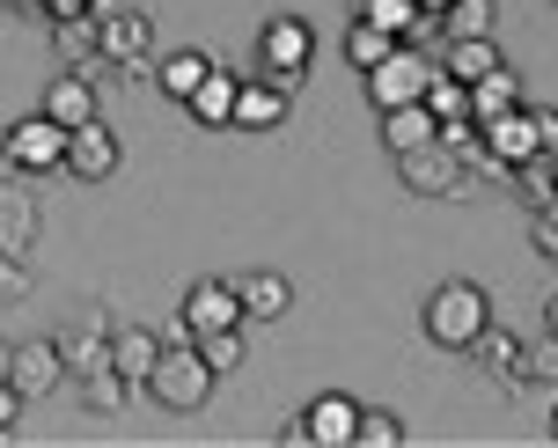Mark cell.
<instances>
[{
  "label": "cell",
  "mask_w": 558,
  "mask_h": 448,
  "mask_svg": "<svg viewBox=\"0 0 558 448\" xmlns=\"http://www.w3.org/2000/svg\"><path fill=\"white\" fill-rule=\"evenodd\" d=\"M214 383H221V375H214L206 353L184 338V346H162V353H155V367H147V383H140V390L155 397L162 412H198V404L214 397Z\"/></svg>",
  "instance_id": "6da1fadb"
},
{
  "label": "cell",
  "mask_w": 558,
  "mask_h": 448,
  "mask_svg": "<svg viewBox=\"0 0 558 448\" xmlns=\"http://www.w3.org/2000/svg\"><path fill=\"white\" fill-rule=\"evenodd\" d=\"M485 324H493V302H485V287H477V280L434 287V302H426V338H434L441 353H471Z\"/></svg>",
  "instance_id": "7a4b0ae2"
},
{
  "label": "cell",
  "mask_w": 558,
  "mask_h": 448,
  "mask_svg": "<svg viewBox=\"0 0 558 448\" xmlns=\"http://www.w3.org/2000/svg\"><path fill=\"white\" fill-rule=\"evenodd\" d=\"M0 169L8 177H52V169H66V125H52V118H15L8 133H0Z\"/></svg>",
  "instance_id": "3957f363"
},
{
  "label": "cell",
  "mask_w": 558,
  "mask_h": 448,
  "mask_svg": "<svg viewBox=\"0 0 558 448\" xmlns=\"http://www.w3.org/2000/svg\"><path fill=\"white\" fill-rule=\"evenodd\" d=\"M397 177H404V192L412 198H471V169H463V155L448 141H426V147H404L397 155Z\"/></svg>",
  "instance_id": "277c9868"
},
{
  "label": "cell",
  "mask_w": 558,
  "mask_h": 448,
  "mask_svg": "<svg viewBox=\"0 0 558 448\" xmlns=\"http://www.w3.org/2000/svg\"><path fill=\"white\" fill-rule=\"evenodd\" d=\"M434 74H441V59L426 52V45H397L383 66H367V96H375V111H397V104H426Z\"/></svg>",
  "instance_id": "5b68a950"
},
{
  "label": "cell",
  "mask_w": 558,
  "mask_h": 448,
  "mask_svg": "<svg viewBox=\"0 0 558 448\" xmlns=\"http://www.w3.org/2000/svg\"><path fill=\"white\" fill-rule=\"evenodd\" d=\"M308 59H316V29L302 15H272V23L257 29V66H265V82H279L287 96L302 88Z\"/></svg>",
  "instance_id": "8992f818"
},
{
  "label": "cell",
  "mask_w": 558,
  "mask_h": 448,
  "mask_svg": "<svg viewBox=\"0 0 558 448\" xmlns=\"http://www.w3.org/2000/svg\"><path fill=\"white\" fill-rule=\"evenodd\" d=\"M96 52L111 59V66H125V74H140L147 52H155L147 15H140V8H118V0H96Z\"/></svg>",
  "instance_id": "52a82bcc"
},
{
  "label": "cell",
  "mask_w": 558,
  "mask_h": 448,
  "mask_svg": "<svg viewBox=\"0 0 558 448\" xmlns=\"http://www.w3.org/2000/svg\"><path fill=\"white\" fill-rule=\"evenodd\" d=\"M66 177H74V184H104V177H118V133L104 125V118H88V125L66 133Z\"/></svg>",
  "instance_id": "ba28073f"
},
{
  "label": "cell",
  "mask_w": 558,
  "mask_h": 448,
  "mask_svg": "<svg viewBox=\"0 0 558 448\" xmlns=\"http://www.w3.org/2000/svg\"><path fill=\"white\" fill-rule=\"evenodd\" d=\"M59 361H66L74 383H88V375H104V367H111V324H104V308H88L82 324H66V331H59Z\"/></svg>",
  "instance_id": "9c48e42d"
},
{
  "label": "cell",
  "mask_w": 558,
  "mask_h": 448,
  "mask_svg": "<svg viewBox=\"0 0 558 448\" xmlns=\"http://www.w3.org/2000/svg\"><path fill=\"white\" fill-rule=\"evenodd\" d=\"M59 375H66V361H59V338H29V346H15V361H8V383H15V397H45L59 390Z\"/></svg>",
  "instance_id": "30bf717a"
},
{
  "label": "cell",
  "mask_w": 558,
  "mask_h": 448,
  "mask_svg": "<svg viewBox=\"0 0 558 448\" xmlns=\"http://www.w3.org/2000/svg\"><path fill=\"white\" fill-rule=\"evenodd\" d=\"M177 316L192 324V338L198 331H228V324H243V294H235L228 280H192V294H184Z\"/></svg>",
  "instance_id": "8fae6325"
},
{
  "label": "cell",
  "mask_w": 558,
  "mask_h": 448,
  "mask_svg": "<svg viewBox=\"0 0 558 448\" xmlns=\"http://www.w3.org/2000/svg\"><path fill=\"white\" fill-rule=\"evenodd\" d=\"M477 125H485V147H493L507 169L530 162V155H544V141H536V111H530V104H514V111H500V118H477Z\"/></svg>",
  "instance_id": "7c38bea8"
},
{
  "label": "cell",
  "mask_w": 558,
  "mask_h": 448,
  "mask_svg": "<svg viewBox=\"0 0 558 448\" xmlns=\"http://www.w3.org/2000/svg\"><path fill=\"white\" fill-rule=\"evenodd\" d=\"M302 420H308V448H353L361 404H353V397H338V390H324V397L302 412Z\"/></svg>",
  "instance_id": "4fadbf2b"
},
{
  "label": "cell",
  "mask_w": 558,
  "mask_h": 448,
  "mask_svg": "<svg viewBox=\"0 0 558 448\" xmlns=\"http://www.w3.org/2000/svg\"><path fill=\"white\" fill-rule=\"evenodd\" d=\"M235 125H243V133H272V125H287V88L265 82V74L235 82Z\"/></svg>",
  "instance_id": "5bb4252c"
},
{
  "label": "cell",
  "mask_w": 558,
  "mask_h": 448,
  "mask_svg": "<svg viewBox=\"0 0 558 448\" xmlns=\"http://www.w3.org/2000/svg\"><path fill=\"white\" fill-rule=\"evenodd\" d=\"M37 111L52 118V125H66V133H74V125H88V118H96V82H88V74H52Z\"/></svg>",
  "instance_id": "9a60e30c"
},
{
  "label": "cell",
  "mask_w": 558,
  "mask_h": 448,
  "mask_svg": "<svg viewBox=\"0 0 558 448\" xmlns=\"http://www.w3.org/2000/svg\"><path fill=\"white\" fill-rule=\"evenodd\" d=\"M235 294H243V324H279L294 308V280L287 273H251V280H235Z\"/></svg>",
  "instance_id": "2e32d148"
},
{
  "label": "cell",
  "mask_w": 558,
  "mask_h": 448,
  "mask_svg": "<svg viewBox=\"0 0 558 448\" xmlns=\"http://www.w3.org/2000/svg\"><path fill=\"white\" fill-rule=\"evenodd\" d=\"M37 243V198L23 184H0V257H23Z\"/></svg>",
  "instance_id": "e0dca14e"
},
{
  "label": "cell",
  "mask_w": 558,
  "mask_h": 448,
  "mask_svg": "<svg viewBox=\"0 0 558 448\" xmlns=\"http://www.w3.org/2000/svg\"><path fill=\"white\" fill-rule=\"evenodd\" d=\"M155 353H162V331H147V324H118L111 331V367L125 375V383H147Z\"/></svg>",
  "instance_id": "ac0fdd59"
},
{
  "label": "cell",
  "mask_w": 558,
  "mask_h": 448,
  "mask_svg": "<svg viewBox=\"0 0 558 448\" xmlns=\"http://www.w3.org/2000/svg\"><path fill=\"white\" fill-rule=\"evenodd\" d=\"M493 66H507L493 37H448V45H441V74H456L463 88H471V82H485Z\"/></svg>",
  "instance_id": "d6986e66"
},
{
  "label": "cell",
  "mask_w": 558,
  "mask_h": 448,
  "mask_svg": "<svg viewBox=\"0 0 558 448\" xmlns=\"http://www.w3.org/2000/svg\"><path fill=\"white\" fill-rule=\"evenodd\" d=\"M426 141H441V118L426 111V104H397V111H383V147H390V155L426 147Z\"/></svg>",
  "instance_id": "ffe728a7"
},
{
  "label": "cell",
  "mask_w": 558,
  "mask_h": 448,
  "mask_svg": "<svg viewBox=\"0 0 558 448\" xmlns=\"http://www.w3.org/2000/svg\"><path fill=\"white\" fill-rule=\"evenodd\" d=\"M184 111H192L198 125H235V74H228V66H214V74L192 88V104H184Z\"/></svg>",
  "instance_id": "44dd1931"
},
{
  "label": "cell",
  "mask_w": 558,
  "mask_h": 448,
  "mask_svg": "<svg viewBox=\"0 0 558 448\" xmlns=\"http://www.w3.org/2000/svg\"><path fill=\"white\" fill-rule=\"evenodd\" d=\"M206 74H214V59H206V52H169L162 66H155V88H162L169 104H192V88L206 82Z\"/></svg>",
  "instance_id": "7402d4cb"
},
{
  "label": "cell",
  "mask_w": 558,
  "mask_h": 448,
  "mask_svg": "<svg viewBox=\"0 0 558 448\" xmlns=\"http://www.w3.org/2000/svg\"><path fill=\"white\" fill-rule=\"evenodd\" d=\"M507 383H536V390H558V331H544L536 346H522Z\"/></svg>",
  "instance_id": "603a6c76"
},
{
  "label": "cell",
  "mask_w": 558,
  "mask_h": 448,
  "mask_svg": "<svg viewBox=\"0 0 558 448\" xmlns=\"http://www.w3.org/2000/svg\"><path fill=\"white\" fill-rule=\"evenodd\" d=\"M522 104V82H514V66H493L485 82H471V118H500Z\"/></svg>",
  "instance_id": "cb8c5ba5"
},
{
  "label": "cell",
  "mask_w": 558,
  "mask_h": 448,
  "mask_svg": "<svg viewBox=\"0 0 558 448\" xmlns=\"http://www.w3.org/2000/svg\"><path fill=\"white\" fill-rule=\"evenodd\" d=\"M192 346L206 353V367H214V375H235V367L251 361V346H243V324H228V331H198Z\"/></svg>",
  "instance_id": "d4e9b609"
},
{
  "label": "cell",
  "mask_w": 558,
  "mask_h": 448,
  "mask_svg": "<svg viewBox=\"0 0 558 448\" xmlns=\"http://www.w3.org/2000/svg\"><path fill=\"white\" fill-rule=\"evenodd\" d=\"M390 52H397V37H390V29H375L367 15H353V29H345V59H353V66L367 74V66H383Z\"/></svg>",
  "instance_id": "484cf974"
},
{
  "label": "cell",
  "mask_w": 558,
  "mask_h": 448,
  "mask_svg": "<svg viewBox=\"0 0 558 448\" xmlns=\"http://www.w3.org/2000/svg\"><path fill=\"white\" fill-rule=\"evenodd\" d=\"M514 184H522V206L536 214V206H551V198H558V162H551V155H530V162H514Z\"/></svg>",
  "instance_id": "4316f807"
},
{
  "label": "cell",
  "mask_w": 558,
  "mask_h": 448,
  "mask_svg": "<svg viewBox=\"0 0 558 448\" xmlns=\"http://www.w3.org/2000/svg\"><path fill=\"white\" fill-rule=\"evenodd\" d=\"M448 37H493V0H448L441 8V45Z\"/></svg>",
  "instance_id": "83f0119b"
},
{
  "label": "cell",
  "mask_w": 558,
  "mask_h": 448,
  "mask_svg": "<svg viewBox=\"0 0 558 448\" xmlns=\"http://www.w3.org/2000/svg\"><path fill=\"white\" fill-rule=\"evenodd\" d=\"M52 52H66L74 66L96 59V15H74V23H52Z\"/></svg>",
  "instance_id": "f1b7e54d"
},
{
  "label": "cell",
  "mask_w": 558,
  "mask_h": 448,
  "mask_svg": "<svg viewBox=\"0 0 558 448\" xmlns=\"http://www.w3.org/2000/svg\"><path fill=\"white\" fill-rule=\"evenodd\" d=\"M426 111L441 118V125H448V118H471V88L456 82V74H434V88H426Z\"/></svg>",
  "instance_id": "f546056e"
},
{
  "label": "cell",
  "mask_w": 558,
  "mask_h": 448,
  "mask_svg": "<svg viewBox=\"0 0 558 448\" xmlns=\"http://www.w3.org/2000/svg\"><path fill=\"white\" fill-rule=\"evenodd\" d=\"M353 448H404V426H397V412H361V426H353Z\"/></svg>",
  "instance_id": "4dcf8cb0"
},
{
  "label": "cell",
  "mask_w": 558,
  "mask_h": 448,
  "mask_svg": "<svg viewBox=\"0 0 558 448\" xmlns=\"http://www.w3.org/2000/svg\"><path fill=\"white\" fill-rule=\"evenodd\" d=\"M471 353H485V367H493V375H514V353H522V338H507V331H493V324H485Z\"/></svg>",
  "instance_id": "1f68e13d"
},
{
  "label": "cell",
  "mask_w": 558,
  "mask_h": 448,
  "mask_svg": "<svg viewBox=\"0 0 558 448\" xmlns=\"http://www.w3.org/2000/svg\"><path fill=\"white\" fill-rule=\"evenodd\" d=\"M82 390H88V404H96V412H111V404H125V390H133V383H125L118 367H104V375H88Z\"/></svg>",
  "instance_id": "d6a6232c"
},
{
  "label": "cell",
  "mask_w": 558,
  "mask_h": 448,
  "mask_svg": "<svg viewBox=\"0 0 558 448\" xmlns=\"http://www.w3.org/2000/svg\"><path fill=\"white\" fill-rule=\"evenodd\" d=\"M29 302V265L23 257H0V308H15Z\"/></svg>",
  "instance_id": "836d02e7"
},
{
  "label": "cell",
  "mask_w": 558,
  "mask_h": 448,
  "mask_svg": "<svg viewBox=\"0 0 558 448\" xmlns=\"http://www.w3.org/2000/svg\"><path fill=\"white\" fill-rule=\"evenodd\" d=\"M530 235H536V251H544V257H551V265H558V198H551V206H536V214H530Z\"/></svg>",
  "instance_id": "e575fe53"
},
{
  "label": "cell",
  "mask_w": 558,
  "mask_h": 448,
  "mask_svg": "<svg viewBox=\"0 0 558 448\" xmlns=\"http://www.w3.org/2000/svg\"><path fill=\"white\" fill-rule=\"evenodd\" d=\"M52 23H74V15H96V0H45Z\"/></svg>",
  "instance_id": "d590c367"
},
{
  "label": "cell",
  "mask_w": 558,
  "mask_h": 448,
  "mask_svg": "<svg viewBox=\"0 0 558 448\" xmlns=\"http://www.w3.org/2000/svg\"><path fill=\"white\" fill-rule=\"evenodd\" d=\"M536 141H544V155L558 162V111H536Z\"/></svg>",
  "instance_id": "8d00e7d4"
},
{
  "label": "cell",
  "mask_w": 558,
  "mask_h": 448,
  "mask_svg": "<svg viewBox=\"0 0 558 448\" xmlns=\"http://www.w3.org/2000/svg\"><path fill=\"white\" fill-rule=\"evenodd\" d=\"M15 412H23V397H15V383L0 375V426H15Z\"/></svg>",
  "instance_id": "74e56055"
},
{
  "label": "cell",
  "mask_w": 558,
  "mask_h": 448,
  "mask_svg": "<svg viewBox=\"0 0 558 448\" xmlns=\"http://www.w3.org/2000/svg\"><path fill=\"white\" fill-rule=\"evenodd\" d=\"M272 441H279V448H308V420H287V426L272 434Z\"/></svg>",
  "instance_id": "f35d334b"
},
{
  "label": "cell",
  "mask_w": 558,
  "mask_h": 448,
  "mask_svg": "<svg viewBox=\"0 0 558 448\" xmlns=\"http://www.w3.org/2000/svg\"><path fill=\"white\" fill-rule=\"evenodd\" d=\"M8 15H45V0H0Z\"/></svg>",
  "instance_id": "ab89813d"
},
{
  "label": "cell",
  "mask_w": 558,
  "mask_h": 448,
  "mask_svg": "<svg viewBox=\"0 0 558 448\" xmlns=\"http://www.w3.org/2000/svg\"><path fill=\"white\" fill-rule=\"evenodd\" d=\"M544 331H558V294H551V308H544Z\"/></svg>",
  "instance_id": "60d3db41"
},
{
  "label": "cell",
  "mask_w": 558,
  "mask_h": 448,
  "mask_svg": "<svg viewBox=\"0 0 558 448\" xmlns=\"http://www.w3.org/2000/svg\"><path fill=\"white\" fill-rule=\"evenodd\" d=\"M8 361H15V346H0V375H8Z\"/></svg>",
  "instance_id": "b9f144b4"
},
{
  "label": "cell",
  "mask_w": 558,
  "mask_h": 448,
  "mask_svg": "<svg viewBox=\"0 0 558 448\" xmlns=\"http://www.w3.org/2000/svg\"><path fill=\"white\" fill-rule=\"evenodd\" d=\"M418 8H426V15H441V8H448V0H418Z\"/></svg>",
  "instance_id": "7bdbcfd3"
},
{
  "label": "cell",
  "mask_w": 558,
  "mask_h": 448,
  "mask_svg": "<svg viewBox=\"0 0 558 448\" xmlns=\"http://www.w3.org/2000/svg\"><path fill=\"white\" fill-rule=\"evenodd\" d=\"M551 441H558V404H551Z\"/></svg>",
  "instance_id": "ee69618b"
},
{
  "label": "cell",
  "mask_w": 558,
  "mask_h": 448,
  "mask_svg": "<svg viewBox=\"0 0 558 448\" xmlns=\"http://www.w3.org/2000/svg\"><path fill=\"white\" fill-rule=\"evenodd\" d=\"M0 15H8V8H0Z\"/></svg>",
  "instance_id": "f6af8a7d"
}]
</instances>
